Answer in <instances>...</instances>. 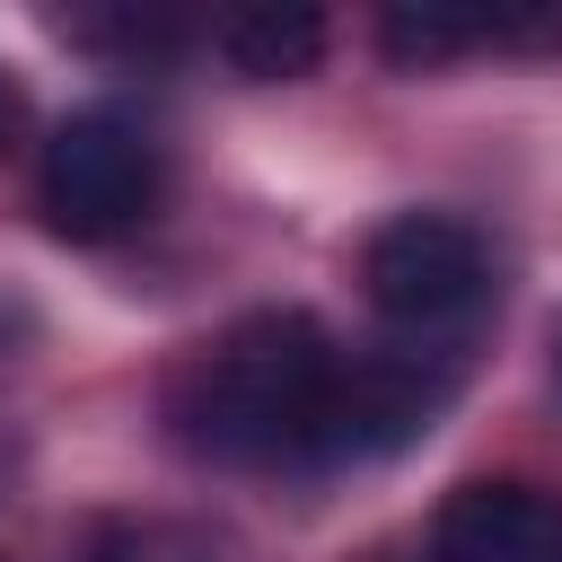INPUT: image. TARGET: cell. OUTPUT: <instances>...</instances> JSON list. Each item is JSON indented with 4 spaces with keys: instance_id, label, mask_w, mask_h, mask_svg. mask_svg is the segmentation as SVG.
Wrapping results in <instances>:
<instances>
[{
    "instance_id": "5",
    "label": "cell",
    "mask_w": 562,
    "mask_h": 562,
    "mask_svg": "<svg viewBox=\"0 0 562 562\" xmlns=\"http://www.w3.org/2000/svg\"><path fill=\"white\" fill-rule=\"evenodd\" d=\"M430 562H562V501L544 483H457L430 518Z\"/></svg>"
},
{
    "instance_id": "7",
    "label": "cell",
    "mask_w": 562,
    "mask_h": 562,
    "mask_svg": "<svg viewBox=\"0 0 562 562\" xmlns=\"http://www.w3.org/2000/svg\"><path fill=\"white\" fill-rule=\"evenodd\" d=\"M53 26L105 61H176V53L211 44V18H193L176 0H88V9H53Z\"/></svg>"
},
{
    "instance_id": "8",
    "label": "cell",
    "mask_w": 562,
    "mask_h": 562,
    "mask_svg": "<svg viewBox=\"0 0 562 562\" xmlns=\"http://www.w3.org/2000/svg\"><path fill=\"white\" fill-rule=\"evenodd\" d=\"M9 123H18V88L0 79V140H9Z\"/></svg>"
},
{
    "instance_id": "3",
    "label": "cell",
    "mask_w": 562,
    "mask_h": 562,
    "mask_svg": "<svg viewBox=\"0 0 562 562\" xmlns=\"http://www.w3.org/2000/svg\"><path fill=\"white\" fill-rule=\"evenodd\" d=\"M360 290L395 334H457L492 299V246L457 211H395L360 246Z\"/></svg>"
},
{
    "instance_id": "2",
    "label": "cell",
    "mask_w": 562,
    "mask_h": 562,
    "mask_svg": "<svg viewBox=\"0 0 562 562\" xmlns=\"http://www.w3.org/2000/svg\"><path fill=\"white\" fill-rule=\"evenodd\" d=\"M158 193H167V158L140 114L79 105L70 123H53L44 167H35V202L70 246H105V237L140 228L158 211Z\"/></svg>"
},
{
    "instance_id": "4",
    "label": "cell",
    "mask_w": 562,
    "mask_h": 562,
    "mask_svg": "<svg viewBox=\"0 0 562 562\" xmlns=\"http://www.w3.org/2000/svg\"><path fill=\"white\" fill-rule=\"evenodd\" d=\"M378 44L404 70H439V61H465V53L562 44V9H544V0H395L378 18Z\"/></svg>"
},
{
    "instance_id": "6",
    "label": "cell",
    "mask_w": 562,
    "mask_h": 562,
    "mask_svg": "<svg viewBox=\"0 0 562 562\" xmlns=\"http://www.w3.org/2000/svg\"><path fill=\"white\" fill-rule=\"evenodd\" d=\"M211 53L237 79H299L325 61V18L307 0H228L211 9Z\"/></svg>"
},
{
    "instance_id": "1",
    "label": "cell",
    "mask_w": 562,
    "mask_h": 562,
    "mask_svg": "<svg viewBox=\"0 0 562 562\" xmlns=\"http://www.w3.org/2000/svg\"><path fill=\"white\" fill-rule=\"evenodd\" d=\"M342 369L307 307H255L167 378V430L202 465H325Z\"/></svg>"
}]
</instances>
